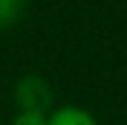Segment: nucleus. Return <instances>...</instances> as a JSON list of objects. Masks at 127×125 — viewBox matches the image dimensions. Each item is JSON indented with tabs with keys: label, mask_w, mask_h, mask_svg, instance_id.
Wrapping results in <instances>:
<instances>
[{
	"label": "nucleus",
	"mask_w": 127,
	"mask_h": 125,
	"mask_svg": "<svg viewBox=\"0 0 127 125\" xmlns=\"http://www.w3.org/2000/svg\"><path fill=\"white\" fill-rule=\"evenodd\" d=\"M12 103L17 110L51 113L54 110V86L39 74H25L12 86Z\"/></svg>",
	"instance_id": "f257e3e1"
},
{
	"label": "nucleus",
	"mask_w": 127,
	"mask_h": 125,
	"mask_svg": "<svg viewBox=\"0 0 127 125\" xmlns=\"http://www.w3.org/2000/svg\"><path fill=\"white\" fill-rule=\"evenodd\" d=\"M49 125H100V123L88 108L76 106V103H66L49 113Z\"/></svg>",
	"instance_id": "f03ea898"
},
{
	"label": "nucleus",
	"mask_w": 127,
	"mask_h": 125,
	"mask_svg": "<svg viewBox=\"0 0 127 125\" xmlns=\"http://www.w3.org/2000/svg\"><path fill=\"white\" fill-rule=\"evenodd\" d=\"M27 0H0V32L15 27L25 15Z\"/></svg>",
	"instance_id": "7ed1b4c3"
},
{
	"label": "nucleus",
	"mask_w": 127,
	"mask_h": 125,
	"mask_svg": "<svg viewBox=\"0 0 127 125\" xmlns=\"http://www.w3.org/2000/svg\"><path fill=\"white\" fill-rule=\"evenodd\" d=\"M7 125H49V113H32V110H17Z\"/></svg>",
	"instance_id": "20e7f679"
},
{
	"label": "nucleus",
	"mask_w": 127,
	"mask_h": 125,
	"mask_svg": "<svg viewBox=\"0 0 127 125\" xmlns=\"http://www.w3.org/2000/svg\"><path fill=\"white\" fill-rule=\"evenodd\" d=\"M0 125H5V123H0Z\"/></svg>",
	"instance_id": "39448f33"
}]
</instances>
